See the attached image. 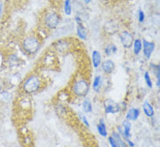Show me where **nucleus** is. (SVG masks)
I'll return each instance as SVG.
<instances>
[{
	"mask_svg": "<svg viewBox=\"0 0 160 147\" xmlns=\"http://www.w3.org/2000/svg\"><path fill=\"white\" fill-rule=\"evenodd\" d=\"M43 81L39 74H31L24 80L21 89L26 95H32L42 88Z\"/></svg>",
	"mask_w": 160,
	"mask_h": 147,
	"instance_id": "obj_1",
	"label": "nucleus"
},
{
	"mask_svg": "<svg viewBox=\"0 0 160 147\" xmlns=\"http://www.w3.org/2000/svg\"><path fill=\"white\" fill-rule=\"evenodd\" d=\"M72 93L78 98H85L90 89V85L86 79L80 78L72 85Z\"/></svg>",
	"mask_w": 160,
	"mask_h": 147,
	"instance_id": "obj_2",
	"label": "nucleus"
},
{
	"mask_svg": "<svg viewBox=\"0 0 160 147\" xmlns=\"http://www.w3.org/2000/svg\"><path fill=\"white\" fill-rule=\"evenodd\" d=\"M24 51L28 54H35L40 48V42L34 36H28L22 42Z\"/></svg>",
	"mask_w": 160,
	"mask_h": 147,
	"instance_id": "obj_3",
	"label": "nucleus"
},
{
	"mask_svg": "<svg viewBox=\"0 0 160 147\" xmlns=\"http://www.w3.org/2000/svg\"><path fill=\"white\" fill-rule=\"evenodd\" d=\"M61 18L55 12L48 13L45 17V26L49 29H55L60 24Z\"/></svg>",
	"mask_w": 160,
	"mask_h": 147,
	"instance_id": "obj_4",
	"label": "nucleus"
},
{
	"mask_svg": "<svg viewBox=\"0 0 160 147\" xmlns=\"http://www.w3.org/2000/svg\"><path fill=\"white\" fill-rule=\"evenodd\" d=\"M104 111L106 114H117L121 111L119 104L111 99H106L103 102Z\"/></svg>",
	"mask_w": 160,
	"mask_h": 147,
	"instance_id": "obj_5",
	"label": "nucleus"
},
{
	"mask_svg": "<svg viewBox=\"0 0 160 147\" xmlns=\"http://www.w3.org/2000/svg\"><path fill=\"white\" fill-rule=\"evenodd\" d=\"M117 130L118 133L121 135L122 138H123L124 141L130 139L131 134H130V130H131V124L128 120H124L122 123V125L117 126Z\"/></svg>",
	"mask_w": 160,
	"mask_h": 147,
	"instance_id": "obj_6",
	"label": "nucleus"
},
{
	"mask_svg": "<svg viewBox=\"0 0 160 147\" xmlns=\"http://www.w3.org/2000/svg\"><path fill=\"white\" fill-rule=\"evenodd\" d=\"M120 39H121L122 46L125 48H130V47H132L134 39H133V35L131 34L130 32H128V31L122 32L120 34Z\"/></svg>",
	"mask_w": 160,
	"mask_h": 147,
	"instance_id": "obj_7",
	"label": "nucleus"
},
{
	"mask_svg": "<svg viewBox=\"0 0 160 147\" xmlns=\"http://www.w3.org/2000/svg\"><path fill=\"white\" fill-rule=\"evenodd\" d=\"M142 45H143L142 48H143V55L149 60L155 49V43L152 41H148L146 39H143Z\"/></svg>",
	"mask_w": 160,
	"mask_h": 147,
	"instance_id": "obj_8",
	"label": "nucleus"
},
{
	"mask_svg": "<svg viewBox=\"0 0 160 147\" xmlns=\"http://www.w3.org/2000/svg\"><path fill=\"white\" fill-rule=\"evenodd\" d=\"M101 64H102V69L103 71V73L106 74H112L116 68V65L112 60H105Z\"/></svg>",
	"mask_w": 160,
	"mask_h": 147,
	"instance_id": "obj_9",
	"label": "nucleus"
},
{
	"mask_svg": "<svg viewBox=\"0 0 160 147\" xmlns=\"http://www.w3.org/2000/svg\"><path fill=\"white\" fill-rule=\"evenodd\" d=\"M140 116V110L138 108H130L126 112V120L137 121Z\"/></svg>",
	"mask_w": 160,
	"mask_h": 147,
	"instance_id": "obj_10",
	"label": "nucleus"
},
{
	"mask_svg": "<svg viewBox=\"0 0 160 147\" xmlns=\"http://www.w3.org/2000/svg\"><path fill=\"white\" fill-rule=\"evenodd\" d=\"M92 63L95 68H99L101 63H102V55H101V53L97 50L93 51L92 53Z\"/></svg>",
	"mask_w": 160,
	"mask_h": 147,
	"instance_id": "obj_11",
	"label": "nucleus"
},
{
	"mask_svg": "<svg viewBox=\"0 0 160 147\" xmlns=\"http://www.w3.org/2000/svg\"><path fill=\"white\" fill-rule=\"evenodd\" d=\"M143 113L145 114V116L148 117H153L155 115V111L153 106L148 102H144L143 104Z\"/></svg>",
	"mask_w": 160,
	"mask_h": 147,
	"instance_id": "obj_12",
	"label": "nucleus"
},
{
	"mask_svg": "<svg viewBox=\"0 0 160 147\" xmlns=\"http://www.w3.org/2000/svg\"><path fill=\"white\" fill-rule=\"evenodd\" d=\"M97 131H98L100 136H102L103 138H107L108 137L107 127H106V124H105V123H104L102 119H100L99 124H97Z\"/></svg>",
	"mask_w": 160,
	"mask_h": 147,
	"instance_id": "obj_13",
	"label": "nucleus"
},
{
	"mask_svg": "<svg viewBox=\"0 0 160 147\" xmlns=\"http://www.w3.org/2000/svg\"><path fill=\"white\" fill-rule=\"evenodd\" d=\"M102 77L101 75H96L94 78V81H93V84H92V88L95 92H99L101 89V87H102Z\"/></svg>",
	"mask_w": 160,
	"mask_h": 147,
	"instance_id": "obj_14",
	"label": "nucleus"
},
{
	"mask_svg": "<svg viewBox=\"0 0 160 147\" xmlns=\"http://www.w3.org/2000/svg\"><path fill=\"white\" fill-rule=\"evenodd\" d=\"M82 109H83V111L85 113H90L93 110V106H92V103L90 102V100L88 98H86L83 100L82 102Z\"/></svg>",
	"mask_w": 160,
	"mask_h": 147,
	"instance_id": "obj_15",
	"label": "nucleus"
},
{
	"mask_svg": "<svg viewBox=\"0 0 160 147\" xmlns=\"http://www.w3.org/2000/svg\"><path fill=\"white\" fill-rule=\"evenodd\" d=\"M111 136H112L113 138L115 139V140L117 141V144H119V146L120 147H127L128 146V145H127V144L125 143V141L122 139V138L121 137V135L119 134L118 132H117V131H113Z\"/></svg>",
	"mask_w": 160,
	"mask_h": 147,
	"instance_id": "obj_16",
	"label": "nucleus"
},
{
	"mask_svg": "<svg viewBox=\"0 0 160 147\" xmlns=\"http://www.w3.org/2000/svg\"><path fill=\"white\" fill-rule=\"evenodd\" d=\"M77 35L80 39H86L87 36H88V33H87L86 28L83 26L82 24H78L77 26Z\"/></svg>",
	"mask_w": 160,
	"mask_h": 147,
	"instance_id": "obj_17",
	"label": "nucleus"
},
{
	"mask_svg": "<svg viewBox=\"0 0 160 147\" xmlns=\"http://www.w3.org/2000/svg\"><path fill=\"white\" fill-rule=\"evenodd\" d=\"M132 46H133L134 53L136 54V55H138L139 53H140V52L142 51V47H143V45H142V41L138 39H135L134 41H133Z\"/></svg>",
	"mask_w": 160,
	"mask_h": 147,
	"instance_id": "obj_18",
	"label": "nucleus"
},
{
	"mask_svg": "<svg viewBox=\"0 0 160 147\" xmlns=\"http://www.w3.org/2000/svg\"><path fill=\"white\" fill-rule=\"evenodd\" d=\"M117 51V48L116 47V45L114 44H108V46L106 48H104V53L106 55H112V54H115Z\"/></svg>",
	"mask_w": 160,
	"mask_h": 147,
	"instance_id": "obj_19",
	"label": "nucleus"
},
{
	"mask_svg": "<svg viewBox=\"0 0 160 147\" xmlns=\"http://www.w3.org/2000/svg\"><path fill=\"white\" fill-rule=\"evenodd\" d=\"M8 62L10 66H12V67H18L21 64V60L16 55H12L9 58Z\"/></svg>",
	"mask_w": 160,
	"mask_h": 147,
	"instance_id": "obj_20",
	"label": "nucleus"
},
{
	"mask_svg": "<svg viewBox=\"0 0 160 147\" xmlns=\"http://www.w3.org/2000/svg\"><path fill=\"white\" fill-rule=\"evenodd\" d=\"M64 11L67 15H70L72 13V4H71V0H65L64 4Z\"/></svg>",
	"mask_w": 160,
	"mask_h": 147,
	"instance_id": "obj_21",
	"label": "nucleus"
},
{
	"mask_svg": "<svg viewBox=\"0 0 160 147\" xmlns=\"http://www.w3.org/2000/svg\"><path fill=\"white\" fill-rule=\"evenodd\" d=\"M144 81H145V83H146V85L149 89H152V86H153V83H152V78H151V75H150V74L148 73V72H145L144 73Z\"/></svg>",
	"mask_w": 160,
	"mask_h": 147,
	"instance_id": "obj_22",
	"label": "nucleus"
},
{
	"mask_svg": "<svg viewBox=\"0 0 160 147\" xmlns=\"http://www.w3.org/2000/svg\"><path fill=\"white\" fill-rule=\"evenodd\" d=\"M108 144H109V145L111 147H120L119 146V144H117V142L115 140V139L113 138L112 136H109V137H108Z\"/></svg>",
	"mask_w": 160,
	"mask_h": 147,
	"instance_id": "obj_23",
	"label": "nucleus"
},
{
	"mask_svg": "<svg viewBox=\"0 0 160 147\" xmlns=\"http://www.w3.org/2000/svg\"><path fill=\"white\" fill-rule=\"evenodd\" d=\"M144 18H145V15H144V13H143V11H141V10H139L138 12V19L139 22H143L144 21Z\"/></svg>",
	"mask_w": 160,
	"mask_h": 147,
	"instance_id": "obj_24",
	"label": "nucleus"
},
{
	"mask_svg": "<svg viewBox=\"0 0 160 147\" xmlns=\"http://www.w3.org/2000/svg\"><path fill=\"white\" fill-rule=\"evenodd\" d=\"M82 122H83V124H85L87 127H89V126H90L89 123H88V120L87 119V117H85V116L82 115Z\"/></svg>",
	"mask_w": 160,
	"mask_h": 147,
	"instance_id": "obj_25",
	"label": "nucleus"
},
{
	"mask_svg": "<svg viewBox=\"0 0 160 147\" xmlns=\"http://www.w3.org/2000/svg\"><path fill=\"white\" fill-rule=\"evenodd\" d=\"M90 2H91V0H84V3H85L86 4H89Z\"/></svg>",
	"mask_w": 160,
	"mask_h": 147,
	"instance_id": "obj_26",
	"label": "nucleus"
},
{
	"mask_svg": "<svg viewBox=\"0 0 160 147\" xmlns=\"http://www.w3.org/2000/svg\"><path fill=\"white\" fill-rule=\"evenodd\" d=\"M1 13H2V4H0V15H1Z\"/></svg>",
	"mask_w": 160,
	"mask_h": 147,
	"instance_id": "obj_27",
	"label": "nucleus"
},
{
	"mask_svg": "<svg viewBox=\"0 0 160 147\" xmlns=\"http://www.w3.org/2000/svg\"><path fill=\"white\" fill-rule=\"evenodd\" d=\"M1 91H2V84L0 83V92H1Z\"/></svg>",
	"mask_w": 160,
	"mask_h": 147,
	"instance_id": "obj_28",
	"label": "nucleus"
},
{
	"mask_svg": "<svg viewBox=\"0 0 160 147\" xmlns=\"http://www.w3.org/2000/svg\"><path fill=\"white\" fill-rule=\"evenodd\" d=\"M16 147H18V146H16Z\"/></svg>",
	"mask_w": 160,
	"mask_h": 147,
	"instance_id": "obj_29",
	"label": "nucleus"
}]
</instances>
